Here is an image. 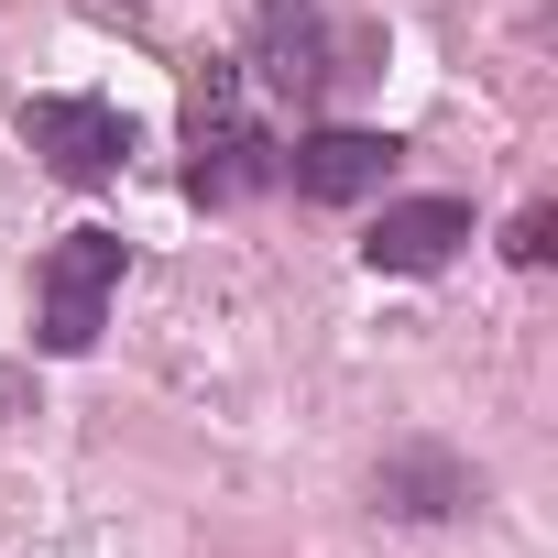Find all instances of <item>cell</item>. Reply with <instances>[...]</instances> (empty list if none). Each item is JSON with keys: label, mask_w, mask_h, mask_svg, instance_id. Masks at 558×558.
<instances>
[{"label": "cell", "mask_w": 558, "mask_h": 558, "mask_svg": "<svg viewBox=\"0 0 558 558\" xmlns=\"http://www.w3.org/2000/svg\"><path fill=\"white\" fill-rule=\"evenodd\" d=\"M263 175H274V143L252 132V110H241V77H208V88L186 99V186H197L208 208H241Z\"/></svg>", "instance_id": "3"}, {"label": "cell", "mask_w": 558, "mask_h": 558, "mask_svg": "<svg viewBox=\"0 0 558 558\" xmlns=\"http://www.w3.org/2000/svg\"><path fill=\"white\" fill-rule=\"evenodd\" d=\"M362 45H340V23H329V0H263V12H252V77L274 88V99H296V110H318L340 77H362L351 66Z\"/></svg>", "instance_id": "2"}, {"label": "cell", "mask_w": 558, "mask_h": 558, "mask_svg": "<svg viewBox=\"0 0 558 558\" xmlns=\"http://www.w3.org/2000/svg\"><path fill=\"white\" fill-rule=\"evenodd\" d=\"M121 230H66L56 252H45V274H34V340L45 351H99V329H110V296H121Z\"/></svg>", "instance_id": "1"}, {"label": "cell", "mask_w": 558, "mask_h": 558, "mask_svg": "<svg viewBox=\"0 0 558 558\" xmlns=\"http://www.w3.org/2000/svg\"><path fill=\"white\" fill-rule=\"evenodd\" d=\"M460 241H471V208L460 197H384V219L362 230V263L373 274H438Z\"/></svg>", "instance_id": "6"}, {"label": "cell", "mask_w": 558, "mask_h": 558, "mask_svg": "<svg viewBox=\"0 0 558 558\" xmlns=\"http://www.w3.org/2000/svg\"><path fill=\"white\" fill-rule=\"evenodd\" d=\"M482 482H471V460H449V449H395L384 471H373V504L384 514H460Z\"/></svg>", "instance_id": "7"}, {"label": "cell", "mask_w": 558, "mask_h": 558, "mask_svg": "<svg viewBox=\"0 0 558 558\" xmlns=\"http://www.w3.org/2000/svg\"><path fill=\"white\" fill-rule=\"evenodd\" d=\"M23 132H34V154H45L66 186H110V175L132 165V121H121L110 99H34Z\"/></svg>", "instance_id": "4"}, {"label": "cell", "mask_w": 558, "mask_h": 558, "mask_svg": "<svg viewBox=\"0 0 558 558\" xmlns=\"http://www.w3.org/2000/svg\"><path fill=\"white\" fill-rule=\"evenodd\" d=\"M547 241H558V208H525V219H514V241H504V252H514V263H547Z\"/></svg>", "instance_id": "8"}, {"label": "cell", "mask_w": 558, "mask_h": 558, "mask_svg": "<svg viewBox=\"0 0 558 558\" xmlns=\"http://www.w3.org/2000/svg\"><path fill=\"white\" fill-rule=\"evenodd\" d=\"M395 132H362V121H329V132H307L296 154H286V175H296V197H318V208H351V197H384V175H395Z\"/></svg>", "instance_id": "5"}]
</instances>
